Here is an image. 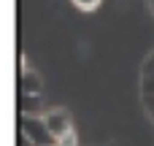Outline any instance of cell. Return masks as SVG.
I'll use <instances>...</instances> for the list:
<instances>
[{"mask_svg":"<svg viewBox=\"0 0 154 146\" xmlns=\"http://www.w3.org/2000/svg\"><path fill=\"white\" fill-rule=\"evenodd\" d=\"M79 8H84V11H89V8H95L97 5V0H73Z\"/></svg>","mask_w":154,"mask_h":146,"instance_id":"cell-1","label":"cell"},{"mask_svg":"<svg viewBox=\"0 0 154 146\" xmlns=\"http://www.w3.org/2000/svg\"><path fill=\"white\" fill-rule=\"evenodd\" d=\"M60 146H76L73 135H70V133H62V135H60Z\"/></svg>","mask_w":154,"mask_h":146,"instance_id":"cell-2","label":"cell"}]
</instances>
